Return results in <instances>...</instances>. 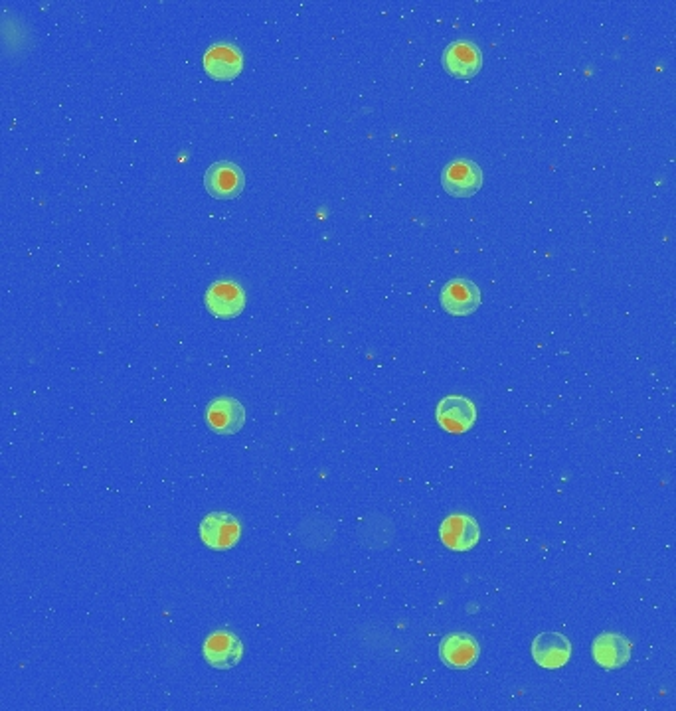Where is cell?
<instances>
[{
  "label": "cell",
  "mask_w": 676,
  "mask_h": 711,
  "mask_svg": "<svg viewBox=\"0 0 676 711\" xmlns=\"http://www.w3.org/2000/svg\"><path fill=\"white\" fill-rule=\"evenodd\" d=\"M479 654V642L467 632L447 634L439 644V656L443 664L453 670H469L477 664Z\"/></svg>",
  "instance_id": "8fae6325"
},
{
  "label": "cell",
  "mask_w": 676,
  "mask_h": 711,
  "mask_svg": "<svg viewBox=\"0 0 676 711\" xmlns=\"http://www.w3.org/2000/svg\"><path fill=\"white\" fill-rule=\"evenodd\" d=\"M439 538L445 548L453 552H469L481 540L479 522L469 514H453L443 520L439 528Z\"/></svg>",
  "instance_id": "52a82bcc"
},
{
  "label": "cell",
  "mask_w": 676,
  "mask_h": 711,
  "mask_svg": "<svg viewBox=\"0 0 676 711\" xmlns=\"http://www.w3.org/2000/svg\"><path fill=\"white\" fill-rule=\"evenodd\" d=\"M443 68L459 79L475 78L483 68L481 50L469 40H457L443 52Z\"/></svg>",
  "instance_id": "7c38bea8"
},
{
  "label": "cell",
  "mask_w": 676,
  "mask_h": 711,
  "mask_svg": "<svg viewBox=\"0 0 676 711\" xmlns=\"http://www.w3.org/2000/svg\"><path fill=\"white\" fill-rule=\"evenodd\" d=\"M441 307L449 315H473L481 307V289L469 279H453L441 289Z\"/></svg>",
  "instance_id": "4fadbf2b"
},
{
  "label": "cell",
  "mask_w": 676,
  "mask_h": 711,
  "mask_svg": "<svg viewBox=\"0 0 676 711\" xmlns=\"http://www.w3.org/2000/svg\"><path fill=\"white\" fill-rule=\"evenodd\" d=\"M204 660L216 670H232L244 656V642L232 631L212 632L202 646Z\"/></svg>",
  "instance_id": "277c9868"
},
{
  "label": "cell",
  "mask_w": 676,
  "mask_h": 711,
  "mask_svg": "<svg viewBox=\"0 0 676 711\" xmlns=\"http://www.w3.org/2000/svg\"><path fill=\"white\" fill-rule=\"evenodd\" d=\"M204 70L216 81H230L238 78L244 70V54L236 44L220 42L206 50Z\"/></svg>",
  "instance_id": "ba28073f"
},
{
  "label": "cell",
  "mask_w": 676,
  "mask_h": 711,
  "mask_svg": "<svg viewBox=\"0 0 676 711\" xmlns=\"http://www.w3.org/2000/svg\"><path fill=\"white\" fill-rule=\"evenodd\" d=\"M204 303H206V309L216 318L228 320V318H236L244 313L248 299H246L244 289L236 281L222 279V281H216L208 287Z\"/></svg>",
  "instance_id": "5b68a950"
},
{
  "label": "cell",
  "mask_w": 676,
  "mask_h": 711,
  "mask_svg": "<svg viewBox=\"0 0 676 711\" xmlns=\"http://www.w3.org/2000/svg\"><path fill=\"white\" fill-rule=\"evenodd\" d=\"M631 642L615 632L599 634L592 644L593 660L605 670H619L631 660Z\"/></svg>",
  "instance_id": "5bb4252c"
},
{
  "label": "cell",
  "mask_w": 676,
  "mask_h": 711,
  "mask_svg": "<svg viewBox=\"0 0 676 711\" xmlns=\"http://www.w3.org/2000/svg\"><path fill=\"white\" fill-rule=\"evenodd\" d=\"M435 417L443 431L451 435H463L473 429L477 421V407L469 397L447 395L439 401Z\"/></svg>",
  "instance_id": "3957f363"
},
{
  "label": "cell",
  "mask_w": 676,
  "mask_h": 711,
  "mask_svg": "<svg viewBox=\"0 0 676 711\" xmlns=\"http://www.w3.org/2000/svg\"><path fill=\"white\" fill-rule=\"evenodd\" d=\"M532 658L540 668L560 670L572 658V642L560 632H542L532 642Z\"/></svg>",
  "instance_id": "30bf717a"
},
{
  "label": "cell",
  "mask_w": 676,
  "mask_h": 711,
  "mask_svg": "<svg viewBox=\"0 0 676 711\" xmlns=\"http://www.w3.org/2000/svg\"><path fill=\"white\" fill-rule=\"evenodd\" d=\"M246 184V176L242 168L234 162L222 160L212 164L204 174V186L212 198L232 200L236 198Z\"/></svg>",
  "instance_id": "8992f818"
},
{
  "label": "cell",
  "mask_w": 676,
  "mask_h": 711,
  "mask_svg": "<svg viewBox=\"0 0 676 711\" xmlns=\"http://www.w3.org/2000/svg\"><path fill=\"white\" fill-rule=\"evenodd\" d=\"M242 536V526L236 516L228 512H212L200 522V540L214 552L232 550Z\"/></svg>",
  "instance_id": "7a4b0ae2"
},
{
  "label": "cell",
  "mask_w": 676,
  "mask_h": 711,
  "mask_svg": "<svg viewBox=\"0 0 676 711\" xmlns=\"http://www.w3.org/2000/svg\"><path fill=\"white\" fill-rule=\"evenodd\" d=\"M206 423L218 435H236L246 423V409L234 397H216L206 409Z\"/></svg>",
  "instance_id": "9c48e42d"
},
{
  "label": "cell",
  "mask_w": 676,
  "mask_h": 711,
  "mask_svg": "<svg viewBox=\"0 0 676 711\" xmlns=\"http://www.w3.org/2000/svg\"><path fill=\"white\" fill-rule=\"evenodd\" d=\"M483 170L475 160L455 158L441 172V184L453 198H471L483 186Z\"/></svg>",
  "instance_id": "6da1fadb"
}]
</instances>
